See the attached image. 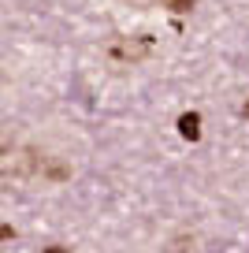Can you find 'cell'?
<instances>
[{"instance_id": "6da1fadb", "label": "cell", "mask_w": 249, "mask_h": 253, "mask_svg": "<svg viewBox=\"0 0 249 253\" xmlns=\"http://www.w3.org/2000/svg\"><path fill=\"white\" fill-rule=\"evenodd\" d=\"M149 52H153V38H149V34L116 38V41H112V48H108V56H112V60H119V63H138V60H145Z\"/></svg>"}, {"instance_id": "7a4b0ae2", "label": "cell", "mask_w": 249, "mask_h": 253, "mask_svg": "<svg viewBox=\"0 0 249 253\" xmlns=\"http://www.w3.org/2000/svg\"><path fill=\"white\" fill-rule=\"evenodd\" d=\"M179 134L186 138V142H197V138H201V116H197V112H182L179 116Z\"/></svg>"}, {"instance_id": "3957f363", "label": "cell", "mask_w": 249, "mask_h": 253, "mask_svg": "<svg viewBox=\"0 0 249 253\" xmlns=\"http://www.w3.org/2000/svg\"><path fill=\"white\" fill-rule=\"evenodd\" d=\"M160 4L167 11H190V8H194V0H160Z\"/></svg>"}, {"instance_id": "277c9868", "label": "cell", "mask_w": 249, "mask_h": 253, "mask_svg": "<svg viewBox=\"0 0 249 253\" xmlns=\"http://www.w3.org/2000/svg\"><path fill=\"white\" fill-rule=\"evenodd\" d=\"M11 235H15V231H11V227H8V223H0V242H8V238H11Z\"/></svg>"}, {"instance_id": "5b68a950", "label": "cell", "mask_w": 249, "mask_h": 253, "mask_svg": "<svg viewBox=\"0 0 249 253\" xmlns=\"http://www.w3.org/2000/svg\"><path fill=\"white\" fill-rule=\"evenodd\" d=\"M8 149H11V142H8L4 134H0V157H8Z\"/></svg>"}, {"instance_id": "8992f818", "label": "cell", "mask_w": 249, "mask_h": 253, "mask_svg": "<svg viewBox=\"0 0 249 253\" xmlns=\"http://www.w3.org/2000/svg\"><path fill=\"white\" fill-rule=\"evenodd\" d=\"M45 253H67V250H63V246H48Z\"/></svg>"}, {"instance_id": "52a82bcc", "label": "cell", "mask_w": 249, "mask_h": 253, "mask_svg": "<svg viewBox=\"0 0 249 253\" xmlns=\"http://www.w3.org/2000/svg\"><path fill=\"white\" fill-rule=\"evenodd\" d=\"M242 119H249V101H246V104H242Z\"/></svg>"}]
</instances>
